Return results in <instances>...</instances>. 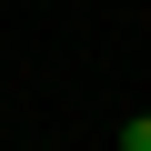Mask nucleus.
I'll list each match as a JSON object with an SVG mask.
<instances>
[{"label": "nucleus", "mask_w": 151, "mask_h": 151, "mask_svg": "<svg viewBox=\"0 0 151 151\" xmlns=\"http://www.w3.org/2000/svg\"><path fill=\"white\" fill-rule=\"evenodd\" d=\"M121 151H151V111H131V121H121Z\"/></svg>", "instance_id": "nucleus-1"}]
</instances>
